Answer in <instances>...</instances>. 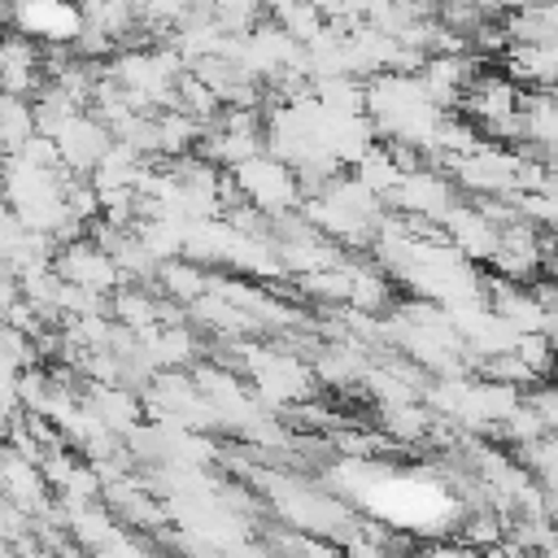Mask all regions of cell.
<instances>
[{
    "label": "cell",
    "mask_w": 558,
    "mask_h": 558,
    "mask_svg": "<svg viewBox=\"0 0 558 558\" xmlns=\"http://www.w3.org/2000/svg\"><path fill=\"white\" fill-rule=\"evenodd\" d=\"M235 174H240V187L253 196V201H262V205H288L292 201V179H288V170L279 166V161H266V157H248L244 166H235Z\"/></svg>",
    "instance_id": "obj_1"
}]
</instances>
